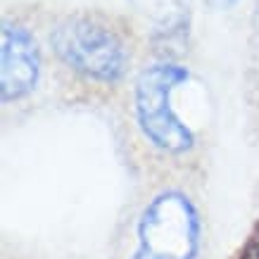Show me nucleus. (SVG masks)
I'll list each match as a JSON object with an SVG mask.
<instances>
[{
	"label": "nucleus",
	"mask_w": 259,
	"mask_h": 259,
	"mask_svg": "<svg viewBox=\"0 0 259 259\" xmlns=\"http://www.w3.org/2000/svg\"><path fill=\"white\" fill-rule=\"evenodd\" d=\"M53 53L83 79L114 86L126 76L131 48L117 26L98 12L62 17L50 31Z\"/></svg>",
	"instance_id": "nucleus-1"
},
{
	"label": "nucleus",
	"mask_w": 259,
	"mask_h": 259,
	"mask_svg": "<svg viewBox=\"0 0 259 259\" xmlns=\"http://www.w3.org/2000/svg\"><path fill=\"white\" fill-rule=\"evenodd\" d=\"M188 79L190 74L186 67L176 62H157L145 67L134 86L136 124L143 138L152 148L169 155H183L195 148L193 128L183 124L171 105L174 93Z\"/></svg>",
	"instance_id": "nucleus-2"
},
{
	"label": "nucleus",
	"mask_w": 259,
	"mask_h": 259,
	"mask_svg": "<svg viewBox=\"0 0 259 259\" xmlns=\"http://www.w3.org/2000/svg\"><path fill=\"white\" fill-rule=\"evenodd\" d=\"M202 219L183 190H162L143 207L131 259H197Z\"/></svg>",
	"instance_id": "nucleus-3"
},
{
	"label": "nucleus",
	"mask_w": 259,
	"mask_h": 259,
	"mask_svg": "<svg viewBox=\"0 0 259 259\" xmlns=\"http://www.w3.org/2000/svg\"><path fill=\"white\" fill-rule=\"evenodd\" d=\"M38 40L24 24L3 19L0 31V100L17 102L33 93L40 79Z\"/></svg>",
	"instance_id": "nucleus-4"
},
{
	"label": "nucleus",
	"mask_w": 259,
	"mask_h": 259,
	"mask_svg": "<svg viewBox=\"0 0 259 259\" xmlns=\"http://www.w3.org/2000/svg\"><path fill=\"white\" fill-rule=\"evenodd\" d=\"M131 5L166 38H174L188 29V0H131Z\"/></svg>",
	"instance_id": "nucleus-5"
},
{
	"label": "nucleus",
	"mask_w": 259,
	"mask_h": 259,
	"mask_svg": "<svg viewBox=\"0 0 259 259\" xmlns=\"http://www.w3.org/2000/svg\"><path fill=\"white\" fill-rule=\"evenodd\" d=\"M231 259H259V224H254V228L247 233L243 245L238 247Z\"/></svg>",
	"instance_id": "nucleus-6"
},
{
	"label": "nucleus",
	"mask_w": 259,
	"mask_h": 259,
	"mask_svg": "<svg viewBox=\"0 0 259 259\" xmlns=\"http://www.w3.org/2000/svg\"><path fill=\"white\" fill-rule=\"evenodd\" d=\"M202 5H207L209 10H231L238 0H200Z\"/></svg>",
	"instance_id": "nucleus-7"
}]
</instances>
